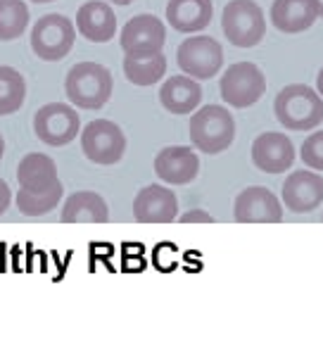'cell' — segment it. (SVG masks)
I'll return each mask as SVG.
<instances>
[{"mask_svg": "<svg viewBox=\"0 0 323 354\" xmlns=\"http://www.w3.org/2000/svg\"><path fill=\"white\" fill-rule=\"evenodd\" d=\"M273 112L288 131H311L323 122V97L306 84H293L276 95Z\"/></svg>", "mask_w": 323, "mask_h": 354, "instance_id": "cell-1", "label": "cell"}, {"mask_svg": "<svg viewBox=\"0 0 323 354\" xmlns=\"http://www.w3.org/2000/svg\"><path fill=\"white\" fill-rule=\"evenodd\" d=\"M112 74L98 62H79L69 69L64 93L81 110H100L112 95Z\"/></svg>", "mask_w": 323, "mask_h": 354, "instance_id": "cell-2", "label": "cell"}, {"mask_svg": "<svg viewBox=\"0 0 323 354\" xmlns=\"http://www.w3.org/2000/svg\"><path fill=\"white\" fill-rule=\"evenodd\" d=\"M235 138V119L221 105H205L190 117V140L200 152L219 155L231 148Z\"/></svg>", "mask_w": 323, "mask_h": 354, "instance_id": "cell-3", "label": "cell"}, {"mask_svg": "<svg viewBox=\"0 0 323 354\" xmlns=\"http://www.w3.org/2000/svg\"><path fill=\"white\" fill-rule=\"evenodd\" d=\"M221 29L235 48H255L266 36V19L255 0H231L223 8Z\"/></svg>", "mask_w": 323, "mask_h": 354, "instance_id": "cell-4", "label": "cell"}, {"mask_svg": "<svg viewBox=\"0 0 323 354\" xmlns=\"http://www.w3.org/2000/svg\"><path fill=\"white\" fill-rule=\"evenodd\" d=\"M76 26L72 19L64 15H46L34 24L31 29V48L41 59L46 62H57V59L67 57L69 50L74 48Z\"/></svg>", "mask_w": 323, "mask_h": 354, "instance_id": "cell-5", "label": "cell"}, {"mask_svg": "<svg viewBox=\"0 0 323 354\" xmlns=\"http://www.w3.org/2000/svg\"><path fill=\"white\" fill-rule=\"evenodd\" d=\"M221 97L231 107L245 110L266 93V76L252 62H235L221 76Z\"/></svg>", "mask_w": 323, "mask_h": 354, "instance_id": "cell-6", "label": "cell"}, {"mask_svg": "<svg viewBox=\"0 0 323 354\" xmlns=\"http://www.w3.org/2000/svg\"><path fill=\"white\" fill-rule=\"evenodd\" d=\"M176 62L185 76H193L195 81H207L221 69L223 48L212 36L185 38L176 50Z\"/></svg>", "mask_w": 323, "mask_h": 354, "instance_id": "cell-7", "label": "cell"}, {"mask_svg": "<svg viewBox=\"0 0 323 354\" xmlns=\"http://www.w3.org/2000/svg\"><path fill=\"white\" fill-rule=\"evenodd\" d=\"M81 150L95 165H117L126 152V136L109 119H95L81 131Z\"/></svg>", "mask_w": 323, "mask_h": 354, "instance_id": "cell-8", "label": "cell"}, {"mask_svg": "<svg viewBox=\"0 0 323 354\" xmlns=\"http://www.w3.org/2000/svg\"><path fill=\"white\" fill-rule=\"evenodd\" d=\"M81 119L76 114L74 107L64 105V102H50L43 105L34 117V131L38 140H43L46 145L59 148L67 145L79 136Z\"/></svg>", "mask_w": 323, "mask_h": 354, "instance_id": "cell-9", "label": "cell"}, {"mask_svg": "<svg viewBox=\"0 0 323 354\" xmlns=\"http://www.w3.org/2000/svg\"><path fill=\"white\" fill-rule=\"evenodd\" d=\"M233 219L238 224H278L283 221L281 200L264 186L245 188L235 198Z\"/></svg>", "mask_w": 323, "mask_h": 354, "instance_id": "cell-10", "label": "cell"}, {"mask_svg": "<svg viewBox=\"0 0 323 354\" xmlns=\"http://www.w3.org/2000/svg\"><path fill=\"white\" fill-rule=\"evenodd\" d=\"M164 41H167V29L155 15H138L129 19L119 38L126 55H155L162 53Z\"/></svg>", "mask_w": 323, "mask_h": 354, "instance_id": "cell-11", "label": "cell"}, {"mask_svg": "<svg viewBox=\"0 0 323 354\" xmlns=\"http://www.w3.org/2000/svg\"><path fill=\"white\" fill-rule=\"evenodd\" d=\"M133 219L138 224H172L178 219V200L164 186H145L133 200Z\"/></svg>", "mask_w": 323, "mask_h": 354, "instance_id": "cell-12", "label": "cell"}, {"mask_svg": "<svg viewBox=\"0 0 323 354\" xmlns=\"http://www.w3.org/2000/svg\"><path fill=\"white\" fill-rule=\"evenodd\" d=\"M252 162L264 174H283L295 162V145L286 133L266 131L252 143Z\"/></svg>", "mask_w": 323, "mask_h": 354, "instance_id": "cell-13", "label": "cell"}, {"mask_svg": "<svg viewBox=\"0 0 323 354\" xmlns=\"http://www.w3.org/2000/svg\"><path fill=\"white\" fill-rule=\"evenodd\" d=\"M283 205L295 214H309L311 209H316L323 203V176L311 171H293L288 174V178L283 181Z\"/></svg>", "mask_w": 323, "mask_h": 354, "instance_id": "cell-14", "label": "cell"}, {"mask_svg": "<svg viewBox=\"0 0 323 354\" xmlns=\"http://www.w3.org/2000/svg\"><path fill=\"white\" fill-rule=\"evenodd\" d=\"M155 174L164 183L172 186H185V183L195 181L200 174V157L193 148L185 145H172L157 152L155 157Z\"/></svg>", "mask_w": 323, "mask_h": 354, "instance_id": "cell-15", "label": "cell"}, {"mask_svg": "<svg viewBox=\"0 0 323 354\" xmlns=\"http://www.w3.org/2000/svg\"><path fill=\"white\" fill-rule=\"evenodd\" d=\"M76 29L91 43H107L117 34V17L114 10L102 0H89L76 12Z\"/></svg>", "mask_w": 323, "mask_h": 354, "instance_id": "cell-16", "label": "cell"}, {"mask_svg": "<svg viewBox=\"0 0 323 354\" xmlns=\"http://www.w3.org/2000/svg\"><path fill=\"white\" fill-rule=\"evenodd\" d=\"M319 17L316 0H273L271 24L283 34H302Z\"/></svg>", "mask_w": 323, "mask_h": 354, "instance_id": "cell-17", "label": "cell"}, {"mask_svg": "<svg viewBox=\"0 0 323 354\" xmlns=\"http://www.w3.org/2000/svg\"><path fill=\"white\" fill-rule=\"evenodd\" d=\"M59 219L62 224H107L109 207L102 200V195L93 193V190H79L67 198Z\"/></svg>", "mask_w": 323, "mask_h": 354, "instance_id": "cell-18", "label": "cell"}, {"mask_svg": "<svg viewBox=\"0 0 323 354\" xmlns=\"http://www.w3.org/2000/svg\"><path fill=\"white\" fill-rule=\"evenodd\" d=\"M214 5L212 0H169L167 21L181 34H195L210 26Z\"/></svg>", "mask_w": 323, "mask_h": 354, "instance_id": "cell-19", "label": "cell"}, {"mask_svg": "<svg viewBox=\"0 0 323 354\" xmlns=\"http://www.w3.org/2000/svg\"><path fill=\"white\" fill-rule=\"evenodd\" d=\"M202 100V88L193 76H169L162 84L160 102L172 114H190Z\"/></svg>", "mask_w": 323, "mask_h": 354, "instance_id": "cell-20", "label": "cell"}, {"mask_svg": "<svg viewBox=\"0 0 323 354\" xmlns=\"http://www.w3.org/2000/svg\"><path fill=\"white\" fill-rule=\"evenodd\" d=\"M17 181L19 188L26 190H46L59 183L57 178V165L48 155L41 152H29L17 167Z\"/></svg>", "mask_w": 323, "mask_h": 354, "instance_id": "cell-21", "label": "cell"}, {"mask_svg": "<svg viewBox=\"0 0 323 354\" xmlns=\"http://www.w3.org/2000/svg\"><path fill=\"white\" fill-rule=\"evenodd\" d=\"M167 72V57L162 53L155 55H126L124 74L136 86H155Z\"/></svg>", "mask_w": 323, "mask_h": 354, "instance_id": "cell-22", "label": "cell"}, {"mask_svg": "<svg viewBox=\"0 0 323 354\" xmlns=\"http://www.w3.org/2000/svg\"><path fill=\"white\" fill-rule=\"evenodd\" d=\"M62 193H64L62 183H55L53 188H46V190L19 188L15 203H17V209L21 212V214H26V216H43V214L53 212L55 207L59 205V200H62Z\"/></svg>", "mask_w": 323, "mask_h": 354, "instance_id": "cell-23", "label": "cell"}, {"mask_svg": "<svg viewBox=\"0 0 323 354\" xmlns=\"http://www.w3.org/2000/svg\"><path fill=\"white\" fill-rule=\"evenodd\" d=\"M26 84L24 76L12 67H0V117L15 114L24 105Z\"/></svg>", "mask_w": 323, "mask_h": 354, "instance_id": "cell-24", "label": "cell"}, {"mask_svg": "<svg viewBox=\"0 0 323 354\" xmlns=\"http://www.w3.org/2000/svg\"><path fill=\"white\" fill-rule=\"evenodd\" d=\"M29 26V8L24 0H0V41H15Z\"/></svg>", "mask_w": 323, "mask_h": 354, "instance_id": "cell-25", "label": "cell"}, {"mask_svg": "<svg viewBox=\"0 0 323 354\" xmlns=\"http://www.w3.org/2000/svg\"><path fill=\"white\" fill-rule=\"evenodd\" d=\"M299 157H302V162L309 169L323 171V131H316V133L306 136Z\"/></svg>", "mask_w": 323, "mask_h": 354, "instance_id": "cell-26", "label": "cell"}, {"mask_svg": "<svg viewBox=\"0 0 323 354\" xmlns=\"http://www.w3.org/2000/svg\"><path fill=\"white\" fill-rule=\"evenodd\" d=\"M181 221H183V224H212L214 216L207 214L205 209H190V212H185V214H181Z\"/></svg>", "mask_w": 323, "mask_h": 354, "instance_id": "cell-27", "label": "cell"}, {"mask_svg": "<svg viewBox=\"0 0 323 354\" xmlns=\"http://www.w3.org/2000/svg\"><path fill=\"white\" fill-rule=\"evenodd\" d=\"M10 203H12V193H10V186L0 178V216L10 209Z\"/></svg>", "mask_w": 323, "mask_h": 354, "instance_id": "cell-28", "label": "cell"}, {"mask_svg": "<svg viewBox=\"0 0 323 354\" xmlns=\"http://www.w3.org/2000/svg\"><path fill=\"white\" fill-rule=\"evenodd\" d=\"M316 91H319V95L323 97V67H321L319 76H316Z\"/></svg>", "mask_w": 323, "mask_h": 354, "instance_id": "cell-29", "label": "cell"}, {"mask_svg": "<svg viewBox=\"0 0 323 354\" xmlns=\"http://www.w3.org/2000/svg\"><path fill=\"white\" fill-rule=\"evenodd\" d=\"M109 3H114V5H131L133 0H109Z\"/></svg>", "mask_w": 323, "mask_h": 354, "instance_id": "cell-30", "label": "cell"}, {"mask_svg": "<svg viewBox=\"0 0 323 354\" xmlns=\"http://www.w3.org/2000/svg\"><path fill=\"white\" fill-rule=\"evenodd\" d=\"M316 8H319V17H323V0H316Z\"/></svg>", "mask_w": 323, "mask_h": 354, "instance_id": "cell-31", "label": "cell"}, {"mask_svg": "<svg viewBox=\"0 0 323 354\" xmlns=\"http://www.w3.org/2000/svg\"><path fill=\"white\" fill-rule=\"evenodd\" d=\"M3 152H5V140H3V136H0V160H3Z\"/></svg>", "mask_w": 323, "mask_h": 354, "instance_id": "cell-32", "label": "cell"}, {"mask_svg": "<svg viewBox=\"0 0 323 354\" xmlns=\"http://www.w3.org/2000/svg\"><path fill=\"white\" fill-rule=\"evenodd\" d=\"M31 3H38V5H41V3H53V0H31Z\"/></svg>", "mask_w": 323, "mask_h": 354, "instance_id": "cell-33", "label": "cell"}]
</instances>
